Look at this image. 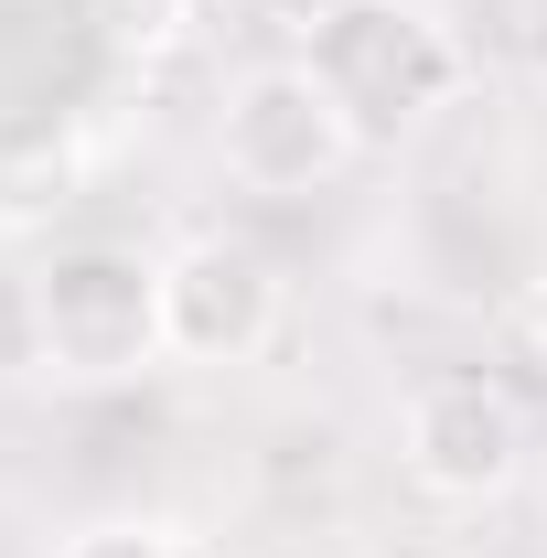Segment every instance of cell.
I'll list each match as a JSON object with an SVG mask.
<instances>
[{
    "instance_id": "obj_8",
    "label": "cell",
    "mask_w": 547,
    "mask_h": 558,
    "mask_svg": "<svg viewBox=\"0 0 547 558\" xmlns=\"http://www.w3.org/2000/svg\"><path fill=\"white\" fill-rule=\"evenodd\" d=\"M537 515H547V473H537Z\"/></svg>"
},
{
    "instance_id": "obj_7",
    "label": "cell",
    "mask_w": 547,
    "mask_h": 558,
    "mask_svg": "<svg viewBox=\"0 0 547 558\" xmlns=\"http://www.w3.org/2000/svg\"><path fill=\"white\" fill-rule=\"evenodd\" d=\"M526 333H537V354H547V279L526 290Z\"/></svg>"
},
{
    "instance_id": "obj_3",
    "label": "cell",
    "mask_w": 547,
    "mask_h": 558,
    "mask_svg": "<svg viewBox=\"0 0 547 558\" xmlns=\"http://www.w3.org/2000/svg\"><path fill=\"white\" fill-rule=\"evenodd\" d=\"M354 150H365L354 119L333 108V86L301 65V54H290V65H247L226 86V108H215V161H226V183H236V194H269V205L323 194Z\"/></svg>"
},
{
    "instance_id": "obj_4",
    "label": "cell",
    "mask_w": 547,
    "mask_h": 558,
    "mask_svg": "<svg viewBox=\"0 0 547 558\" xmlns=\"http://www.w3.org/2000/svg\"><path fill=\"white\" fill-rule=\"evenodd\" d=\"M279 333V269L236 236H183L161 258V365H194V376H226V365H258Z\"/></svg>"
},
{
    "instance_id": "obj_1",
    "label": "cell",
    "mask_w": 547,
    "mask_h": 558,
    "mask_svg": "<svg viewBox=\"0 0 547 558\" xmlns=\"http://www.w3.org/2000/svg\"><path fill=\"white\" fill-rule=\"evenodd\" d=\"M301 65L333 86V108L354 140H409L418 119H440L462 97V44L429 0H323L312 11V54Z\"/></svg>"
},
{
    "instance_id": "obj_2",
    "label": "cell",
    "mask_w": 547,
    "mask_h": 558,
    "mask_svg": "<svg viewBox=\"0 0 547 558\" xmlns=\"http://www.w3.org/2000/svg\"><path fill=\"white\" fill-rule=\"evenodd\" d=\"M22 312H33V354L75 387H119L161 365V258L139 247H54Z\"/></svg>"
},
{
    "instance_id": "obj_6",
    "label": "cell",
    "mask_w": 547,
    "mask_h": 558,
    "mask_svg": "<svg viewBox=\"0 0 547 558\" xmlns=\"http://www.w3.org/2000/svg\"><path fill=\"white\" fill-rule=\"evenodd\" d=\"M54 558H194V548H183V526H161V515H97V526H75Z\"/></svg>"
},
{
    "instance_id": "obj_5",
    "label": "cell",
    "mask_w": 547,
    "mask_h": 558,
    "mask_svg": "<svg viewBox=\"0 0 547 558\" xmlns=\"http://www.w3.org/2000/svg\"><path fill=\"white\" fill-rule=\"evenodd\" d=\"M398 462L440 505H494L526 473V409H515V387H494V376H429L398 409Z\"/></svg>"
}]
</instances>
